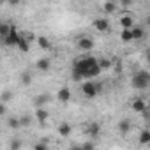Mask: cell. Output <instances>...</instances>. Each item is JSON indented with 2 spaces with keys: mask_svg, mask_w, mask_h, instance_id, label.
Here are the masks:
<instances>
[{
  "mask_svg": "<svg viewBox=\"0 0 150 150\" xmlns=\"http://www.w3.org/2000/svg\"><path fill=\"white\" fill-rule=\"evenodd\" d=\"M72 69L81 72L83 78H96L101 74V67L97 64V58H94V57H83V58L76 60Z\"/></svg>",
  "mask_w": 150,
  "mask_h": 150,
  "instance_id": "obj_1",
  "label": "cell"
},
{
  "mask_svg": "<svg viewBox=\"0 0 150 150\" xmlns=\"http://www.w3.org/2000/svg\"><path fill=\"white\" fill-rule=\"evenodd\" d=\"M148 83H150V74H148V71H138L134 76H132V81H131V85L136 90H145L148 87Z\"/></svg>",
  "mask_w": 150,
  "mask_h": 150,
  "instance_id": "obj_2",
  "label": "cell"
},
{
  "mask_svg": "<svg viewBox=\"0 0 150 150\" xmlns=\"http://www.w3.org/2000/svg\"><path fill=\"white\" fill-rule=\"evenodd\" d=\"M99 90H101V85L99 83H94V81H85L81 85V92L85 94L87 99H94L99 94Z\"/></svg>",
  "mask_w": 150,
  "mask_h": 150,
  "instance_id": "obj_3",
  "label": "cell"
},
{
  "mask_svg": "<svg viewBox=\"0 0 150 150\" xmlns=\"http://www.w3.org/2000/svg\"><path fill=\"white\" fill-rule=\"evenodd\" d=\"M18 39H20V32L11 25V28H9V34L4 37V42L9 46V48H14L16 44H18Z\"/></svg>",
  "mask_w": 150,
  "mask_h": 150,
  "instance_id": "obj_4",
  "label": "cell"
},
{
  "mask_svg": "<svg viewBox=\"0 0 150 150\" xmlns=\"http://www.w3.org/2000/svg\"><path fill=\"white\" fill-rule=\"evenodd\" d=\"M78 48L81 51H90V50H94V41L90 37H87V35H81L78 39Z\"/></svg>",
  "mask_w": 150,
  "mask_h": 150,
  "instance_id": "obj_5",
  "label": "cell"
},
{
  "mask_svg": "<svg viewBox=\"0 0 150 150\" xmlns=\"http://www.w3.org/2000/svg\"><path fill=\"white\" fill-rule=\"evenodd\" d=\"M94 28L99 32H110V21L106 18H97L94 20Z\"/></svg>",
  "mask_w": 150,
  "mask_h": 150,
  "instance_id": "obj_6",
  "label": "cell"
},
{
  "mask_svg": "<svg viewBox=\"0 0 150 150\" xmlns=\"http://www.w3.org/2000/svg\"><path fill=\"white\" fill-rule=\"evenodd\" d=\"M50 101H51V96H50V94H37L35 99H34V106H35V108H42V106H46Z\"/></svg>",
  "mask_w": 150,
  "mask_h": 150,
  "instance_id": "obj_7",
  "label": "cell"
},
{
  "mask_svg": "<svg viewBox=\"0 0 150 150\" xmlns=\"http://www.w3.org/2000/svg\"><path fill=\"white\" fill-rule=\"evenodd\" d=\"M35 117H37V122H39L41 125H46V120L50 118V113H48V110H44V106H42V108H37Z\"/></svg>",
  "mask_w": 150,
  "mask_h": 150,
  "instance_id": "obj_8",
  "label": "cell"
},
{
  "mask_svg": "<svg viewBox=\"0 0 150 150\" xmlns=\"http://www.w3.org/2000/svg\"><path fill=\"white\" fill-rule=\"evenodd\" d=\"M131 34H132V41H139V39L145 37V30L139 25H132L131 27Z\"/></svg>",
  "mask_w": 150,
  "mask_h": 150,
  "instance_id": "obj_9",
  "label": "cell"
},
{
  "mask_svg": "<svg viewBox=\"0 0 150 150\" xmlns=\"http://www.w3.org/2000/svg\"><path fill=\"white\" fill-rule=\"evenodd\" d=\"M16 48H20V51H21V53H28V51H30V42L25 39V35H23V34H20V39H18Z\"/></svg>",
  "mask_w": 150,
  "mask_h": 150,
  "instance_id": "obj_10",
  "label": "cell"
},
{
  "mask_svg": "<svg viewBox=\"0 0 150 150\" xmlns=\"http://www.w3.org/2000/svg\"><path fill=\"white\" fill-rule=\"evenodd\" d=\"M57 97H58L60 103H69V99H71V90H69L67 87H62V88L58 90Z\"/></svg>",
  "mask_w": 150,
  "mask_h": 150,
  "instance_id": "obj_11",
  "label": "cell"
},
{
  "mask_svg": "<svg viewBox=\"0 0 150 150\" xmlns=\"http://www.w3.org/2000/svg\"><path fill=\"white\" fill-rule=\"evenodd\" d=\"M120 25H122V28H131V27L134 25L132 16H131V14H124V16H120Z\"/></svg>",
  "mask_w": 150,
  "mask_h": 150,
  "instance_id": "obj_12",
  "label": "cell"
},
{
  "mask_svg": "<svg viewBox=\"0 0 150 150\" xmlns=\"http://www.w3.org/2000/svg\"><path fill=\"white\" fill-rule=\"evenodd\" d=\"M35 65H37L39 71L46 72V71H50V67H51V60H50V58H41V60H37Z\"/></svg>",
  "mask_w": 150,
  "mask_h": 150,
  "instance_id": "obj_13",
  "label": "cell"
},
{
  "mask_svg": "<svg viewBox=\"0 0 150 150\" xmlns=\"http://www.w3.org/2000/svg\"><path fill=\"white\" fill-rule=\"evenodd\" d=\"M35 41H37V44H39V48H42V50H50V48H51V42H50L48 37H44V35H37Z\"/></svg>",
  "mask_w": 150,
  "mask_h": 150,
  "instance_id": "obj_14",
  "label": "cell"
},
{
  "mask_svg": "<svg viewBox=\"0 0 150 150\" xmlns=\"http://www.w3.org/2000/svg\"><path fill=\"white\" fill-rule=\"evenodd\" d=\"M145 108H146V103H145L143 99H134V101H132V110H134L136 113H141Z\"/></svg>",
  "mask_w": 150,
  "mask_h": 150,
  "instance_id": "obj_15",
  "label": "cell"
},
{
  "mask_svg": "<svg viewBox=\"0 0 150 150\" xmlns=\"http://www.w3.org/2000/svg\"><path fill=\"white\" fill-rule=\"evenodd\" d=\"M99 131H101V125H99L97 122H92V124L88 125V129H87V132H88V136H92V138H96V136H99Z\"/></svg>",
  "mask_w": 150,
  "mask_h": 150,
  "instance_id": "obj_16",
  "label": "cell"
},
{
  "mask_svg": "<svg viewBox=\"0 0 150 150\" xmlns=\"http://www.w3.org/2000/svg\"><path fill=\"white\" fill-rule=\"evenodd\" d=\"M131 127H132V125H131V120H127V118L118 124V131H120L122 134H127V132L131 131Z\"/></svg>",
  "mask_w": 150,
  "mask_h": 150,
  "instance_id": "obj_17",
  "label": "cell"
},
{
  "mask_svg": "<svg viewBox=\"0 0 150 150\" xmlns=\"http://www.w3.org/2000/svg\"><path fill=\"white\" fill-rule=\"evenodd\" d=\"M58 134H60V136H64V138H65V136H69V134H71V125H69L67 122H62V124L58 125Z\"/></svg>",
  "mask_w": 150,
  "mask_h": 150,
  "instance_id": "obj_18",
  "label": "cell"
},
{
  "mask_svg": "<svg viewBox=\"0 0 150 150\" xmlns=\"http://www.w3.org/2000/svg\"><path fill=\"white\" fill-rule=\"evenodd\" d=\"M120 39H122L124 42H131V41H132V34H131V28H122Z\"/></svg>",
  "mask_w": 150,
  "mask_h": 150,
  "instance_id": "obj_19",
  "label": "cell"
},
{
  "mask_svg": "<svg viewBox=\"0 0 150 150\" xmlns=\"http://www.w3.org/2000/svg\"><path fill=\"white\" fill-rule=\"evenodd\" d=\"M139 143H141V145H148V143H150V131H148V129L141 131V134H139Z\"/></svg>",
  "mask_w": 150,
  "mask_h": 150,
  "instance_id": "obj_20",
  "label": "cell"
},
{
  "mask_svg": "<svg viewBox=\"0 0 150 150\" xmlns=\"http://www.w3.org/2000/svg\"><path fill=\"white\" fill-rule=\"evenodd\" d=\"M20 80H21V85H25V87H28V85L32 83V74H30V72H23Z\"/></svg>",
  "mask_w": 150,
  "mask_h": 150,
  "instance_id": "obj_21",
  "label": "cell"
},
{
  "mask_svg": "<svg viewBox=\"0 0 150 150\" xmlns=\"http://www.w3.org/2000/svg\"><path fill=\"white\" fill-rule=\"evenodd\" d=\"M103 9H104V13H106V14H111V13H115V11H117V4H115V2H106Z\"/></svg>",
  "mask_w": 150,
  "mask_h": 150,
  "instance_id": "obj_22",
  "label": "cell"
},
{
  "mask_svg": "<svg viewBox=\"0 0 150 150\" xmlns=\"http://www.w3.org/2000/svg\"><path fill=\"white\" fill-rule=\"evenodd\" d=\"M30 124H32V117L30 115H23L20 118V127H28Z\"/></svg>",
  "mask_w": 150,
  "mask_h": 150,
  "instance_id": "obj_23",
  "label": "cell"
},
{
  "mask_svg": "<svg viewBox=\"0 0 150 150\" xmlns=\"http://www.w3.org/2000/svg\"><path fill=\"white\" fill-rule=\"evenodd\" d=\"M7 125H9L11 129H20V118L9 117V120H7Z\"/></svg>",
  "mask_w": 150,
  "mask_h": 150,
  "instance_id": "obj_24",
  "label": "cell"
},
{
  "mask_svg": "<svg viewBox=\"0 0 150 150\" xmlns=\"http://www.w3.org/2000/svg\"><path fill=\"white\" fill-rule=\"evenodd\" d=\"M9 28H11L9 23H0V37H6L9 34Z\"/></svg>",
  "mask_w": 150,
  "mask_h": 150,
  "instance_id": "obj_25",
  "label": "cell"
},
{
  "mask_svg": "<svg viewBox=\"0 0 150 150\" xmlns=\"http://www.w3.org/2000/svg\"><path fill=\"white\" fill-rule=\"evenodd\" d=\"M97 64H99L101 71H103V69H108V67H111V60H108V58H101V60H97Z\"/></svg>",
  "mask_w": 150,
  "mask_h": 150,
  "instance_id": "obj_26",
  "label": "cell"
},
{
  "mask_svg": "<svg viewBox=\"0 0 150 150\" xmlns=\"http://www.w3.org/2000/svg\"><path fill=\"white\" fill-rule=\"evenodd\" d=\"M11 99H13V92H9V90L2 92V96H0V101H2V103H9Z\"/></svg>",
  "mask_w": 150,
  "mask_h": 150,
  "instance_id": "obj_27",
  "label": "cell"
},
{
  "mask_svg": "<svg viewBox=\"0 0 150 150\" xmlns=\"http://www.w3.org/2000/svg\"><path fill=\"white\" fill-rule=\"evenodd\" d=\"M9 148H11V150H20V148H21V141H20V139H13L11 145H9Z\"/></svg>",
  "mask_w": 150,
  "mask_h": 150,
  "instance_id": "obj_28",
  "label": "cell"
},
{
  "mask_svg": "<svg viewBox=\"0 0 150 150\" xmlns=\"http://www.w3.org/2000/svg\"><path fill=\"white\" fill-rule=\"evenodd\" d=\"M72 80H74V81H80V80H83L81 72H78L76 69H72Z\"/></svg>",
  "mask_w": 150,
  "mask_h": 150,
  "instance_id": "obj_29",
  "label": "cell"
},
{
  "mask_svg": "<svg viewBox=\"0 0 150 150\" xmlns=\"http://www.w3.org/2000/svg\"><path fill=\"white\" fill-rule=\"evenodd\" d=\"M48 148V143L42 141V143H35V150H46Z\"/></svg>",
  "mask_w": 150,
  "mask_h": 150,
  "instance_id": "obj_30",
  "label": "cell"
},
{
  "mask_svg": "<svg viewBox=\"0 0 150 150\" xmlns=\"http://www.w3.org/2000/svg\"><path fill=\"white\" fill-rule=\"evenodd\" d=\"M132 2H134V0H120L122 7H129V6H132Z\"/></svg>",
  "mask_w": 150,
  "mask_h": 150,
  "instance_id": "obj_31",
  "label": "cell"
},
{
  "mask_svg": "<svg viewBox=\"0 0 150 150\" xmlns=\"http://www.w3.org/2000/svg\"><path fill=\"white\" fill-rule=\"evenodd\" d=\"M96 146V143H92V141H88V143H83L80 148H94Z\"/></svg>",
  "mask_w": 150,
  "mask_h": 150,
  "instance_id": "obj_32",
  "label": "cell"
},
{
  "mask_svg": "<svg viewBox=\"0 0 150 150\" xmlns=\"http://www.w3.org/2000/svg\"><path fill=\"white\" fill-rule=\"evenodd\" d=\"M2 115H6V103L0 101V117H2Z\"/></svg>",
  "mask_w": 150,
  "mask_h": 150,
  "instance_id": "obj_33",
  "label": "cell"
},
{
  "mask_svg": "<svg viewBox=\"0 0 150 150\" xmlns=\"http://www.w3.org/2000/svg\"><path fill=\"white\" fill-rule=\"evenodd\" d=\"M20 2H21V0H7V4H9V6H18Z\"/></svg>",
  "mask_w": 150,
  "mask_h": 150,
  "instance_id": "obj_34",
  "label": "cell"
},
{
  "mask_svg": "<svg viewBox=\"0 0 150 150\" xmlns=\"http://www.w3.org/2000/svg\"><path fill=\"white\" fill-rule=\"evenodd\" d=\"M0 2H2V4H4V2H7V0H0Z\"/></svg>",
  "mask_w": 150,
  "mask_h": 150,
  "instance_id": "obj_35",
  "label": "cell"
}]
</instances>
